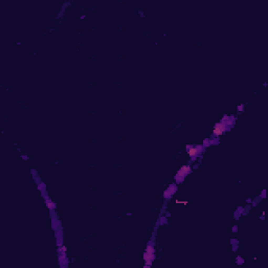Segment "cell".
I'll return each mask as SVG.
<instances>
[{
  "label": "cell",
  "mask_w": 268,
  "mask_h": 268,
  "mask_svg": "<svg viewBox=\"0 0 268 268\" xmlns=\"http://www.w3.org/2000/svg\"><path fill=\"white\" fill-rule=\"evenodd\" d=\"M225 124H219V125H217V127L215 128V130H214V132L218 135V134H222L224 131H225Z\"/></svg>",
  "instance_id": "6da1fadb"
},
{
  "label": "cell",
  "mask_w": 268,
  "mask_h": 268,
  "mask_svg": "<svg viewBox=\"0 0 268 268\" xmlns=\"http://www.w3.org/2000/svg\"><path fill=\"white\" fill-rule=\"evenodd\" d=\"M190 172V168L188 167H183L180 171L178 172V175H177V177L178 176H181V177H185V175L187 174Z\"/></svg>",
  "instance_id": "7a4b0ae2"
},
{
  "label": "cell",
  "mask_w": 268,
  "mask_h": 268,
  "mask_svg": "<svg viewBox=\"0 0 268 268\" xmlns=\"http://www.w3.org/2000/svg\"><path fill=\"white\" fill-rule=\"evenodd\" d=\"M199 150H200V147H197L196 149H192V150H190V151H188V154H190L191 156H195V155L199 152Z\"/></svg>",
  "instance_id": "3957f363"
}]
</instances>
